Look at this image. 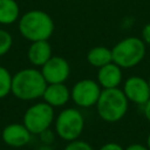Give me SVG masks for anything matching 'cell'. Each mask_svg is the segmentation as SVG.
Wrapping results in <instances>:
<instances>
[{"instance_id":"obj_1","label":"cell","mask_w":150,"mask_h":150,"mask_svg":"<svg viewBox=\"0 0 150 150\" xmlns=\"http://www.w3.org/2000/svg\"><path fill=\"white\" fill-rule=\"evenodd\" d=\"M54 27L52 16L40 9L28 11L19 20L21 35L30 42L48 40L54 33Z\"/></svg>"},{"instance_id":"obj_2","label":"cell","mask_w":150,"mask_h":150,"mask_svg":"<svg viewBox=\"0 0 150 150\" xmlns=\"http://www.w3.org/2000/svg\"><path fill=\"white\" fill-rule=\"evenodd\" d=\"M47 82L41 70L26 68L18 71L12 79V91L15 97L23 101H32L42 97Z\"/></svg>"},{"instance_id":"obj_3","label":"cell","mask_w":150,"mask_h":150,"mask_svg":"<svg viewBox=\"0 0 150 150\" xmlns=\"http://www.w3.org/2000/svg\"><path fill=\"white\" fill-rule=\"evenodd\" d=\"M95 107L98 116L103 121L108 123H115L125 116L129 101L125 97L123 90L120 88L102 89Z\"/></svg>"},{"instance_id":"obj_4","label":"cell","mask_w":150,"mask_h":150,"mask_svg":"<svg viewBox=\"0 0 150 150\" xmlns=\"http://www.w3.org/2000/svg\"><path fill=\"white\" fill-rule=\"evenodd\" d=\"M112 62L122 69L134 68L139 64L146 54V45L141 38L128 36L118 41L112 48Z\"/></svg>"},{"instance_id":"obj_5","label":"cell","mask_w":150,"mask_h":150,"mask_svg":"<svg viewBox=\"0 0 150 150\" xmlns=\"http://www.w3.org/2000/svg\"><path fill=\"white\" fill-rule=\"evenodd\" d=\"M84 129V117L76 108H66L59 112L55 120L57 136L67 142L75 141Z\"/></svg>"},{"instance_id":"obj_6","label":"cell","mask_w":150,"mask_h":150,"mask_svg":"<svg viewBox=\"0 0 150 150\" xmlns=\"http://www.w3.org/2000/svg\"><path fill=\"white\" fill-rule=\"evenodd\" d=\"M54 121V108L48 103L39 102L30 105L23 115V125L32 135H40L49 129Z\"/></svg>"},{"instance_id":"obj_7","label":"cell","mask_w":150,"mask_h":150,"mask_svg":"<svg viewBox=\"0 0 150 150\" xmlns=\"http://www.w3.org/2000/svg\"><path fill=\"white\" fill-rule=\"evenodd\" d=\"M102 88L96 80L82 79L77 81L70 89V100L81 108H90L96 105Z\"/></svg>"},{"instance_id":"obj_8","label":"cell","mask_w":150,"mask_h":150,"mask_svg":"<svg viewBox=\"0 0 150 150\" xmlns=\"http://www.w3.org/2000/svg\"><path fill=\"white\" fill-rule=\"evenodd\" d=\"M41 73L47 84L64 83L70 76V64L64 57L53 55L41 67Z\"/></svg>"},{"instance_id":"obj_9","label":"cell","mask_w":150,"mask_h":150,"mask_svg":"<svg viewBox=\"0 0 150 150\" xmlns=\"http://www.w3.org/2000/svg\"><path fill=\"white\" fill-rule=\"evenodd\" d=\"M122 90L129 102H132L138 105H143L150 98L149 82L148 80L141 76H129L123 82Z\"/></svg>"},{"instance_id":"obj_10","label":"cell","mask_w":150,"mask_h":150,"mask_svg":"<svg viewBox=\"0 0 150 150\" xmlns=\"http://www.w3.org/2000/svg\"><path fill=\"white\" fill-rule=\"evenodd\" d=\"M32 137L30 131L20 123H12L4 128L1 132L2 141L12 148H21L29 143Z\"/></svg>"},{"instance_id":"obj_11","label":"cell","mask_w":150,"mask_h":150,"mask_svg":"<svg viewBox=\"0 0 150 150\" xmlns=\"http://www.w3.org/2000/svg\"><path fill=\"white\" fill-rule=\"evenodd\" d=\"M123 80V69L117 66L115 62H110L97 69L96 81L102 89L120 88V84Z\"/></svg>"},{"instance_id":"obj_12","label":"cell","mask_w":150,"mask_h":150,"mask_svg":"<svg viewBox=\"0 0 150 150\" xmlns=\"http://www.w3.org/2000/svg\"><path fill=\"white\" fill-rule=\"evenodd\" d=\"M42 98L53 108L63 107L70 100V89L64 83H50L47 84Z\"/></svg>"},{"instance_id":"obj_13","label":"cell","mask_w":150,"mask_h":150,"mask_svg":"<svg viewBox=\"0 0 150 150\" xmlns=\"http://www.w3.org/2000/svg\"><path fill=\"white\" fill-rule=\"evenodd\" d=\"M52 56V46L48 42V40L32 42L27 52V57L29 62L33 66L38 67H42Z\"/></svg>"},{"instance_id":"obj_14","label":"cell","mask_w":150,"mask_h":150,"mask_svg":"<svg viewBox=\"0 0 150 150\" xmlns=\"http://www.w3.org/2000/svg\"><path fill=\"white\" fill-rule=\"evenodd\" d=\"M87 62L94 68H101L110 62H112L111 48L105 46H96L89 49L87 53Z\"/></svg>"},{"instance_id":"obj_15","label":"cell","mask_w":150,"mask_h":150,"mask_svg":"<svg viewBox=\"0 0 150 150\" xmlns=\"http://www.w3.org/2000/svg\"><path fill=\"white\" fill-rule=\"evenodd\" d=\"M20 8L15 0H0V23L11 25L19 19Z\"/></svg>"},{"instance_id":"obj_16","label":"cell","mask_w":150,"mask_h":150,"mask_svg":"<svg viewBox=\"0 0 150 150\" xmlns=\"http://www.w3.org/2000/svg\"><path fill=\"white\" fill-rule=\"evenodd\" d=\"M12 79L13 76L11 73L6 68L0 67V98L7 96L12 91Z\"/></svg>"},{"instance_id":"obj_17","label":"cell","mask_w":150,"mask_h":150,"mask_svg":"<svg viewBox=\"0 0 150 150\" xmlns=\"http://www.w3.org/2000/svg\"><path fill=\"white\" fill-rule=\"evenodd\" d=\"M12 43H13L12 35L6 30L0 29V56L6 54L11 49Z\"/></svg>"},{"instance_id":"obj_18","label":"cell","mask_w":150,"mask_h":150,"mask_svg":"<svg viewBox=\"0 0 150 150\" xmlns=\"http://www.w3.org/2000/svg\"><path fill=\"white\" fill-rule=\"evenodd\" d=\"M64 150H94V148H93L89 143H87V142H84V141L75 139V141L69 142V143L66 145Z\"/></svg>"},{"instance_id":"obj_19","label":"cell","mask_w":150,"mask_h":150,"mask_svg":"<svg viewBox=\"0 0 150 150\" xmlns=\"http://www.w3.org/2000/svg\"><path fill=\"white\" fill-rule=\"evenodd\" d=\"M141 39L143 40V42L145 45H150V22L146 23V25H144V27L142 28Z\"/></svg>"},{"instance_id":"obj_20","label":"cell","mask_w":150,"mask_h":150,"mask_svg":"<svg viewBox=\"0 0 150 150\" xmlns=\"http://www.w3.org/2000/svg\"><path fill=\"white\" fill-rule=\"evenodd\" d=\"M98 150H124V148H122L121 144L115 143V142H109L103 144Z\"/></svg>"},{"instance_id":"obj_21","label":"cell","mask_w":150,"mask_h":150,"mask_svg":"<svg viewBox=\"0 0 150 150\" xmlns=\"http://www.w3.org/2000/svg\"><path fill=\"white\" fill-rule=\"evenodd\" d=\"M40 135H41V139H42V142H45L46 145H48L49 143H52L53 139H54V135H53V132H52L49 129L45 130V131L41 132Z\"/></svg>"},{"instance_id":"obj_22","label":"cell","mask_w":150,"mask_h":150,"mask_svg":"<svg viewBox=\"0 0 150 150\" xmlns=\"http://www.w3.org/2000/svg\"><path fill=\"white\" fill-rule=\"evenodd\" d=\"M143 114H144V117L150 122V98L143 104Z\"/></svg>"},{"instance_id":"obj_23","label":"cell","mask_w":150,"mask_h":150,"mask_svg":"<svg viewBox=\"0 0 150 150\" xmlns=\"http://www.w3.org/2000/svg\"><path fill=\"white\" fill-rule=\"evenodd\" d=\"M124 150H149L146 145H142V144H138V143H135V144H131L129 146H127Z\"/></svg>"},{"instance_id":"obj_24","label":"cell","mask_w":150,"mask_h":150,"mask_svg":"<svg viewBox=\"0 0 150 150\" xmlns=\"http://www.w3.org/2000/svg\"><path fill=\"white\" fill-rule=\"evenodd\" d=\"M146 146H148V149L150 150V134L148 135V138H146Z\"/></svg>"},{"instance_id":"obj_25","label":"cell","mask_w":150,"mask_h":150,"mask_svg":"<svg viewBox=\"0 0 150 150\" xmlns=\"http://www.w3.org/2000/svg\"><path fill=\"white\" fill-rule=\"evenodd\" d=\"M148 82H149V87H150V76H149V79H148Z\"/></svg>"}]
</instances>
